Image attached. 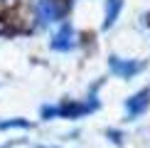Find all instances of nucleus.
<instances>
[{"label": "nucleus", "instance_id": "f257e3e1", "mask_svg": "<svg viewBox=\"0 0 150 148\" xmlns=\"http://www.w3.org/2000/svg\"><path fill=\"white\" fill-rule=\"evenodd\" d=\"M91 109H96V104H76V101H67L62 106H45L42 109V116L49 119V116H81V114H89Z\"/></svg>", "mask_w": 150, "mask_h": 148}, {"label": "nucleus", "instance_id": "f03ea898", "mask_svg": "<svg viewBox=\"0 0 150 148\" xmlns=\"http://www.w3.org/2000/svg\"><path fill=\"white\" fill-rule=\"evenodd\" d=\"M143 64L140 62H133V59H121V57H111V72L118 74V77H133L135 72H140Z\"/></svg>", "mask_w": 150, "mask_h": 148}, {"label": "nucleus", "instance_id": "7ed1b4c3", "mask_svg": "<svg viewBox=\"0 0 150 148\" xmlns=\"http://www.w3.org/2000/svg\"><path fill=\"white\" fill-rule=\"evenodd\" d=\"M74 47V30L69 25H62V30L52 37V49H59V52H67V49Z\"/></svg>", "mask_w": 150, "mask_h": 148}, {"label": "nucleus", "instance_id": "20e7f679", "mask_svg": "<svg viewBox=\"0 0 150 148\" xmlns=\"http://www.w3.org/2000/svg\"><path fill=\"white\" fill-rule=\"evenodd\" d=\"M148 104H150V91H148V89H143V91H138L135 96H130V99H128V114H130V116L143 114V111L148 109Z\"/></svg>", "mask_w": 150, "mask_h": 148}, {"label": "nucleus", "instance_id": "39448f33", "mask_svg": "<svg viewBox=\"0 0 150 148\" xmlns=\"http://www.w3.org/2000/svg\"><path fill=\"white\" fill-rule=\"evenodd\" d=\"M123 8V0H108V8H106V22H103V27H111V25L116 22V17H118V12H121Z\"/></svg>", "mask_w": 150, "mask_h": 148}, {"label": "nucleus", "instance_id": "423d86ee", "mask_svg": "<svg viewBox=\"0 0 150 148\" xmlns=\"http://www.w3.org/2000/svg\"><path fill=\"white\" fill-rule=\"evenodd\" d=\"M12 126H27V121L15 119V121H0V128H12Z\"/></svg>", "mask_w": 150, "mask_h": 148}]
</instances>
